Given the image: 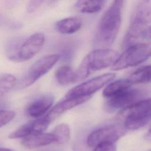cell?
<instances>
[{"label": "cell", "mask_w": 151, "mask_h": 151, "mask_svg": "<svg viewBox=\"0 0 151 151\" xmlns=\"http://www.w3.org/2000/svg\"><path fill=\"white\" fill-rule=\"evenodd\" d=\"M122 7L113 2L101 17L94 37L96 48H109L114 43L121 25Z\"/></svg>", "instance_id": "1"}, {"label": "cell", "mask_w": 151, "mask_h": 151, "mask_svg": "<svg viewBox=\"0 0 151 151\" xmlns=\"http://www.w3.org/2000/svg\"><path fill=\"white\" fill-rule=\"evenodd\" d=\"M44 42L45 35L41 32L34 33L27 38H14L7 44V57L16 63L29 60L41 50Z\"/></svg>", "instance_id": "2"}, {"label": "cell", "mask_w": 151, "mask_h": 151, "mask_svg": "<svg viewBox=\"0 0 151 151\" xmlns=\"http://www.w3.org/2000/svg\"><path fill=\"white\" fill-rule=\"evenodd\" d=\"M119 55L117 51L109 48H96L91 51L84 57L76 71L77 82L86 78L93 71L112 65Z\"/></svg>", "instance_id": "3"}, {"label": "cell", "mask_w": 151, "mask_h": 151, "mask_svg": "<svg viewBox=\"0 0 151 151\" xmlns=\"http://www.w3.org/2000/svg\"><path fill=\"white\" fill-rule=\"evenodd\" d=\"M119 116L124 119L126 129L137 130L146 125L150 119V100L145 99L121 110Z\"/></svg>", "instance_id": "4"}, {"label": "cell", "mask_w": 151, "mask_h": 151, "mask_svg": "<svg viewBox=\"0 0 151 151\" xmlns=\"http://www.w3.org/2000/svg\"><path fill=\"white\" fill-rule=\"evenodd\" d=\"M150 42L139 43L130 45L126 48L123 53L119 55L111 65V70L118 71L136 66L147 60L150 57Z\"/></svg>", "instance_id": "5"}, {"label": "cell", "mask_w": 151, "mask_h": 151, "mask_svg": "<svg viewBox=\"0 0 151 151\" xmlns=\"http://www.w3.org/2000/svg\"><path fill=\"white\" fill-rule=\"evenodd\" d=\"M147 91L140 88L130 87L107 98L105 104L106 109L109 112L121 110L136 102L146 99Z\"/></svg>", "instance_id": "6"}, {"label": "cell", "mask_w": 151, "mask_h": 151, "mask_svg": "<svg viewBox=\"0 0 151 151\" xmlns=\"http://www.w3.org/2000/svg\"><path fill=\"white\" fill-rule=\"evenodd\" d=\"M61 55L53 54L45 55L36 61L19 81L21 88L32 85L41 77L47 73L60 59Z\"/></svg>", "instance_id": "7"}, {"label": "cell", "mask_w": 151, "mask_h": 151, "mask_svg": "<svg viewBox=\"0 0 151 151\" xmlns=\"http://www.w3.org/2000/svg\"><path fill=\"white\" fill-rule=\"evenodd\" d=\"M123 124H115L99 128L90 133L87 139V145L90 147L106 142L114 143L126 133Z\"/></svg>", "instance_id": "8"}, {"label": "cell", "mask_w": 151, "mask_h": 151, "mask_svg": "<svg viewBox=\"0 0 151 151\" xmlns=\"http://www.w3.org/2000/svg\"><path fill=\"white\" fill-rule=\"evenodd\" d=\"M115 76L114 73H106L93 78L71 88L66 94L65 98L91 96L93 93L112 81Z\"/></svg>", "instance_id": "9"}, {"label": "cell", "mask_w": 151, "mask_h": 151, "mask_svg": "<svg viewBox=\"0 0 151 151\" xmlns=\"http://www.w3.org/2000/svg\"><path fill=\"white\" fill-rule=\"evenodd\" d=\"M53 102V97L49 95L44 96L31 103L27 108V113L31 117H40L48 110Z\"/></svg>", "instance_id": "10"}, {"label": "cell", "mask_w": 151, "mask_h": 151, "mask_svg": "<svg viewBox=\"0 0 151 151\" xmlns=\"http://www.w3.org/2000/svg\"><path fill=\"white\" fill-rule=\"evenodd\" d=\"M22 145L29 149H34L50 145L55 142V139L54 134L47 133H40L28 135L22 138Z\"/></svg>", "instance_id": "11"}, {"label": "cell", "mask_w": 151, "mask_h": 151, "mask_svg": "<svg viewBox=\"0 0 151 151\" xmlns=\"http://www.w3.org/2000/svg\"><path fill=\"white\" fill-rule=\"evenodd\" d=\"M90 99V96H83V97H68L65 100L58 103L48 113L52 118L55 116L59 115L77 106H78Z\"/></svg>", "instance_id": "12"}, {"label": "cell", "mask_w": 151, "mask_h": 151, "mask_svg": "<svg viewBox=\"0 0 151 151\" xmlns=\"http://www.w3.org/2000/svg\"><path fill=\"white\" fill-rule=\"evenodd\" d=\"M82 26L81 20L76 17L61 19L55 24L56 30L63 34H72L77 32Z\"/></svg>", "instance_id": "13"}, {"label": "cell", "mask_w": 151, "mask_h": 151, "mask_svg": "<svg viewBox=\"0 0 151 151\" xmlns=\"http://www.w3.org/2000/svg\"><path fill=\"white\" fill-rule=\"evenodd\" d=\"M151 0H140L134 9L130 21L150 23Z\"/></svg>", "instance_id": "14"}, {"label": "cell", "mask_w": 151, "mask_h": 151, "mask_svg": "<svg viewBox=\"0 0 151 151\" xmlns=\"http://www.w3.org/2000/svg\"><path fill=\"white\" fill-rule=\"evenodd\" d=\"M106 0H78L75 7L83 14H95L103 8Z\"/></svg>", "instance_id": "15"}, {"label": "cell", "mask_w": 151, "mask_h": 151, "mask_svg": "<svg viewBox=\"0 0 151 151\" xmlns=\"http://www.w3.org/2000/svg\"><path fill=\"white\" fill-rule=\"evenodd\" d=\"M55 78L58 83L61 85H67L77 82L76 71L68 65L59 67L56 71Z\"/></svg>", "instance_id": "16"}, {"label": "cell", "mask_w": 151, "mask_h": 151, "mask_svg": "<svg viewBox=\"0 0 151 151\" xmlns=\"http://www.w3.org/2000/svg\"><path fill=\"white\" fill-rule=\"evenodd\" d=\"M132 84L128 79H120L110 83L106 86L103 91V96L106 98L114 95L129 88Z\"/></svg>", "instance_id": "17"}, {"label": "cell", "mask_w": 151, "mask_h": 151, "mask_svg": "<svg viewBox=\"0 0 151 151\" xmlns=\"http://www.w3.org/2000/svg\"><path fill=\"white\" fill-rule=\"evenodd\" d=\"M150 66L146 65L138 68L127 78L132 84L147 83L150 80Z\"/></svg>", "instance_id": "18"}, {"label": "cell", "mask_w": 151, "mask_h": 151, "mask_svg": "<svg viewBox=\"0 0 151 151\" xmlns=\"http://www.w3.org/2000/svg\"><path fill=\"white\" fill-rule=\"evenodd\" d=\"M15 76L8 73L0 74V98L4 96L16 85Z\"/></svg>", "instance_id": "19"}, {"label": "cell", "mask_w": 151, "mask_h": 151, "mask_svg": "<svg viewBox=\"0 0 151 151\" xmlns=\"http://www.w3.org/2000/svg\"><path fill=\"white\" fill-rule=\"evenodd\" d=\"M55 139V142L59 144L67 143L70 136V129L68 124L61 123L55 127L52 133Z\"/></svg>", "instance_id": "20"}, {"label": "cell", "mask_w": 151, "mask_h": 151, "mask_svg": "<svg viewBox=\"0 0 151 151\" xmlns=\"http://www.w3.org/2000/svg\"><path fill=\"white\" fill-rule=\"evenodd\" d=\"M15 113L11 110H0V127L8 123L15 117Z\"/></svg>", "instance_id": "21"}, {"label": "cell", "mask_w": 151, "mask_h": 151, "mask_svg": "<svg viewBox=\"0 0 151 151\" xmlns=\"http://www.w3.org/2000/svg\"><path fill=\"white\" fill-rule=\"evenodd\" d=\"M93 151H116V145L114 143H101L96 145Z\"/></svg>", "instance_id": "22"}, {"label": "cell", "mask_w": 151, "mask_h": 151, "mask_svg": "<svg viewBox=\"0 0 151 151\" xmlns=\"http://www.w3.org/2000/svg\"><path fill=\"white\" fill-rule=\"evenodd\" d=\"M44 0H29L27 11L28 12H32L37 9L42 3Z\"/></svg>", "instance_id": "23"}, {"label": "cell", "mask_w": 151, "mask_h": 151, "mask_svg": "<svg viewBox=\"0 0 151 151\" xmlns=\"http://www.w3.org/2000/svg\"><path fill=\"white\" fill-rule=\"evenodd\" d=\"M114 2H116L117 4H119L120 5L123 6V4H124V0H114Z\"/></svg>", "instance_id": "24"}, {"label": "cell", "mask_w": 151, "mask_h": 151, "mask_svg": "<svg viewBox=\"0 0 151 151\" xmlns=\"http://www.w3.org/2000/svg\"><path fill=\"white\" fill-rule=\"evenodd\" d=\"M146 139L148 140H150V130L148 131V132L146 134Z\"/></svg>", "instance_id": "25"}, {"label": "cell", "mask_w": 151, "mask_h": 151, "mask_svg": "<svg viewBox=\"0 0 151 151\" xmlns=\"http://www.w3.org/2000/svg\"><path fill=\"white\" fill-rule=\"evenodd\" d=\"M0 151H12L11 149L6 148H0Z\"/></svg>", "instance_id": "26"}]
</instances>
